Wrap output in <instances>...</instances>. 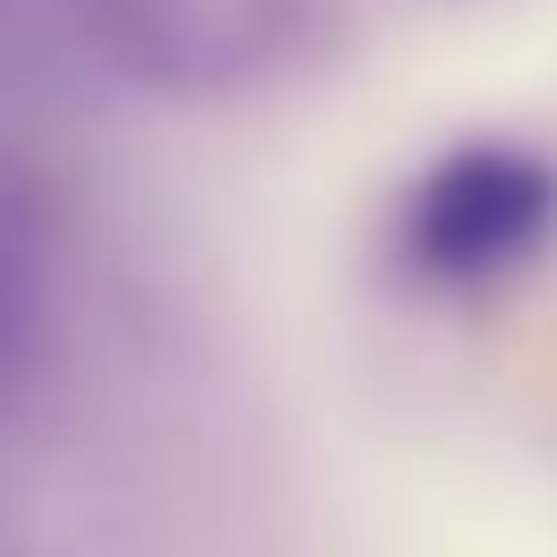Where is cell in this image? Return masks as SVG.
Instances as JSON below:
<instances>
[{"label": "cell", "mask_w": 557, "mask_h": 557, "mask_svg": "<svg viewBox=\"0 0 557 557\" xmlns=\"http://www.w3.org/2000/svg\"><path fill=\"white\" fill-rule=\"evenodd\" d=\"M389 268L420 298H496L557 245V153L534 138H458L405 176L389 207Z\"/></svg>", "instance_id": "6da1fadb"}, {"label": "cell", "mask_w": 557, "mask_h": 557, "mask_svg": "<svg viewBox=\"0 0 557 557\" xmlns=\"http://www.w3.org/2000/svg\"><path fill=\"white\" fill-rule=\"evenodd\" d=\"M47 230H54L47 176L0 138V245H47Z\"/></svg>", "instance_id": "277c9868"}, {"label": "cell", "mask_w": 557, "mask_h": 557, "mask_svg": "<svg viewBox=\"0 0 557 557\" xmlns=\"http://www.w3.org/2000/svg\"><path fill=\"white\" fill-rule=\"evenodd\" d=\"M92 62L153 100H252L306 77L336 32V0H70Z\"/></svg>", "instance_id": "7a4b0ae2"}, {"label": "cell", "mask_w": 557, "mask_h": 557, "mask_svg": "<svg viewBox=\"0 0 557 557\" xmlns=\"http://www.w3.org/2000/svg\"><path fill=\"white\" fill-rule=\"evenodd\" d=\"M47 344V245H0V389H16Z\"/></svg>", "instance_id": "3957f363"}]
</instances>
